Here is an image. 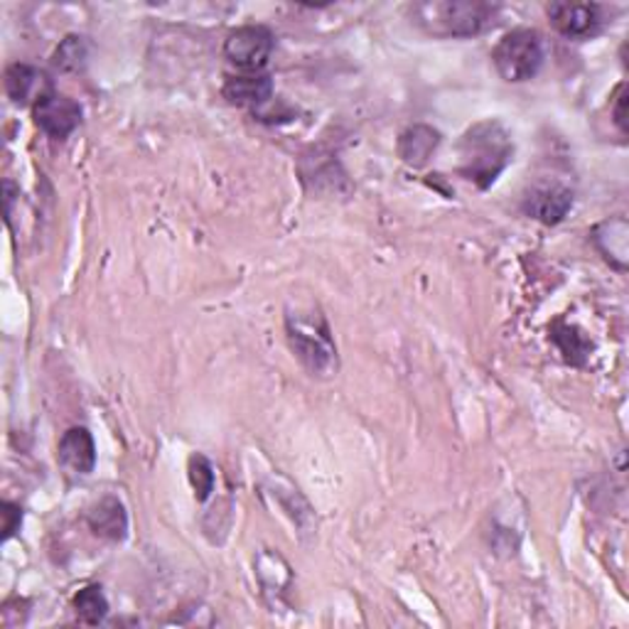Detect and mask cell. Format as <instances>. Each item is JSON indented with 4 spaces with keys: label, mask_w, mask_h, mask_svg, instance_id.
I'll return each instance as SVG.
<instances>
[{
    "label": "cell",
    "mask_w": 629,
    "mask_h": 629,
    "mask_svg": "<svg viewBox=\"0 0 629 629\" xmlns=\"http://www.w3.org/2000/svg\"><path fill=\"white\" fill-rule=\"evenodd\" d=\"M75 613L79 617V622H85L89 627H97L106 620L109 615V600L101 585H87L85 591H79L75 595Z\"/></svg>",
    "instance_id": "obj_14"
},
{
    "label": "cell",
    "mask_w": 629,
    "mask_h": 629,
    "mask_svg": "<svg viewBox=\"0 0 629 629\" xmlns=\"http://www.w3.org/2000/svg\"><path fill=\"white\" fill-rule=\"evenodd\" d=\"M573 207V192L563 184H539L524 198V212L546 226L561 224Z\"/></svg>",
    "instance_id": "obj_8"
},
{
    "label": "cell",
    "mask_w": 629,
    "mask_h": 629,
    "mask_svg": "<svg viewBox=\"0 0 629 629\" xmlns=\"http://www.w3.org/2000/svg\"><path fill=\"white\" fill-rule=\"evenodd\" d=\"M188 470H190V482H192L194 494H198V499L207 502L210 494L214 492V484H216V474H214L212 462L204 456H192Z\"/></svg>",
    "instance_id": "obj_16"
},
{
    "label": "cell",
    "mask_w": 629,
    "mask_h": 629,
    "mask_svg": "<svg viewBox=\"0 0 629 629\" xmlns=\"http://www.w3.org/2000/svg\"><path fill=\"white\" fill-rule=\"evenodd\" d=\"M5 89L8 97L15 104L23 106H37L40 101H45L49 94H55L53 79H49L43 69L33 65H13L5 71Z\"/></svg>",
    "instance_id": "obj_9"
},
{
    "label": "cell",
    "mask_w": 629,
    "mask_h": 629,
    "mask_svg": "<svg viewBox=\"0 0 629 629\" xmlns=\"http://www.w3.org/2000/svg\"><path fill=\"white\" fill-rule=\"evenodd\" d=\"M499 77L512 85L529 81L543 65V40L536 30L519 27L504 35L492 53Z\"/></svg>",
    "instance_id": "obj_3"
},
{
    "label": "cell",
    "mask_w": 629,
    "mask_h": 629,
    "mask_svg": "<svg viewBox=\"0 0 629 629\" xmlns=\"http://www.w3.org/2000/svg\"><path fill=\"white\" fill-rule=\"evenodd\" d=\"M288 337L297 352V357L311 367V371L325 374V371L337 364V352L329 337V327L319 315L305 317V315H288Z\"/></svg>",
    "instance_id": "obj_4"
},
{
    "label": "cell",
    "mask_w": 629,
    "mask_h": 629,
    "mask_svg": "<svg viewBox=\"0 0 629 629\" xmlns=\"http://www.w3.org/2000/svg\"><path fill=\"white\" fill-rule=\"evenodd\" d=\"M414 15L428 33L438 37H472L494 25L497 5L484 0H440L416 5Z\"/></svg>",
    "instance_id": "obj_2"
},
{
    "label": "cell",
    "mask_w": 629,
    "mask_h": 629,
    "mask_svg": "<svg viewBox=\"0 0 629 629\" xmlns=\"http://www.w3.org/2000/svg\"><path fill=\"white\" fill-rule=\"evenodd\" d=\"M87 61V40L69 35L55 53V67L61 71H77Z\"/></svg>",
    "instance_id": "obj_17"
},
{
    "label": "cell",
    "mask_w": 629,
    "mask_h": 629,
    "mask_svg": "<svg viewBox=\"0 0 629 629\" xmlns=\"http://www.w3.org/2000/svg\"><path fill=\"white\" fill-rule=\"evenodd\" d=\"M551 337H553V342L561 347L565 359L573 364H583L593 349V345L587 342L585 335H581L575 327L565 325V323H555L551 329Z\"/></svg>",
    "instance_id": "obj_15"
},
{
    "label": "cell",
    "mask_w": 629,
    "mask_h": 629,
    "mask_svg": "<svg viewBox=\"0 0 629 629\" xmlns=\"http://www.w3.org/2000/svg\"><path fill=\"white\" fill-rule=\"evenodd\" d=\"M276 37L263 25H244L224 40V57L244 71H261L273 55Z\"/></svg>",
    "instance_id": "obj_5"
},
{
    "label": "cell",
    "mask_w": 629,
    "mask_h": 629,
    "mask_svg": "<svg viewBox=\"0 0 629 629\" xmlns=\"http://www.w3.org/2000/svg\"><path fill=\"white\" fill-rule=\"evenodd\" d=\"M59 465L71 474H89L97 468V442L87 428H69L57 446Z\"/></svg>",
    "instance_id": "obj_10"
},
{
    "label": "cell",
    "mask_w": 629,
    "mask_h": 629,
    "mask_svg": "<svg viewBox=\"0 0 629 629\" xmlns=\"http://www.w3.org/2000/svg\"><path fill=\"white\" fill-rule=\"evenodd\" d=\"M222 94L236 106H263L273 97V79L261 71H246L226 79Z\"/></svg>",
    "instance_id": "obj_11"
},
{
    "label": "cell",
    "mask_w": 629,
    "mask_h": 629,
    "mask_svg": "<svg viewBox=\"0 0 629 629\" xmlns=\"http://www.w3.org/2000/svg\"><path fill=\"white\" fill-rule=\"evenodd\" d=\"M514 156V143L499 121L474 123L460 141V172L487 190L507 168Z\"/></svg>",
    "instance_id": "obj_1"
},
{
    "label": "cell",
    "mask_w": 629,
    "mask_h": 629,
    "mask_svg": "<svg viewBox=\"0 0 629 629\" xmlns=\"http://www.w3.org/2000/svg\"><path fill=\"white\" fill-rule=\"evenodd\" d=\"M87 521L89 529L101 536V539L123 541L128 533V514L116 497L99 499L94 507L87 512Z\"/></svg>",
    "instance_id": "obj_12"
},
{
    "label": "cell",
    "mask_w": 629,
    "mask_h": 629,
    "mask_svg": "<svg viewBox=\"0 0 629 629\" xmlns=\"http://www.w3.org/2000/svg\"><path fill=\"white\" fill-rule=\"evenodd\" d=\"M613 116L622 133H627V85H620L613 97Z\"/></svg>",
    "instance_id": "obj_19"
},
{
    "label": "cell",
    "mask_w": 629,
    "mask_h": 629,
    "mask_svg": "<svg viewBox=\"0 0 629 629\" xmlns=\"http://www.w3.org/2000/svg\"><path fill=\"white\" fill-rule=\"evenodd\" d=\"M20 524H23V509H20L18 504L3 502V539L5 541L20 529Z\"/></svg>",
    "instance_id": "obj_18"
},
{
    "label": "cell",
    "mask_w": 629,
    "mask_h": 629,
    "mask_svg": "<svg viewBox=\"0 0 629 629\" xmlns=\"http://www.w3.org/2000/svg\"><path fill=\"white\" fill-rule=\"evenodd\" d=\"M35 123L43 128L49 138L65 141L71 133L79 128L81 123V106L75 99L61 97V94H49L45 101L33 109Z\"/></svg>",
    "instance_id": "obj_7"
},
{
    "label": "cell",
    "mask_w": 629,
    "mask_h": 629,
    "mask_svg": "<svg viewBox=\"0 0 629 629\" xmlns=\"http://www.w3.org/2000/svg\"><path fill=\"white\" fill-rule=\"evenodd\" d=\"M549 18L553 27L569 40L595 37L603 27L600 5L595 3H551Z\"/></svg>",
    "instance_id": "obj_6"
},
{
    "label": "cell",
    "mask_w": 629,
    "mask_h": 629,
    "mask_svg": "<svg viewBox=\"0 0 629 629\" xmlns=\"http://www.w3.org/2000/svg\"><path fill=\"white\" fill-rule=\"evenodd\" d=\"M440 146V133L430 126H411L398 138V156L411 168H423Z\"/></svg>",
    "instance_id": "obj_13"
}]
</instances>
